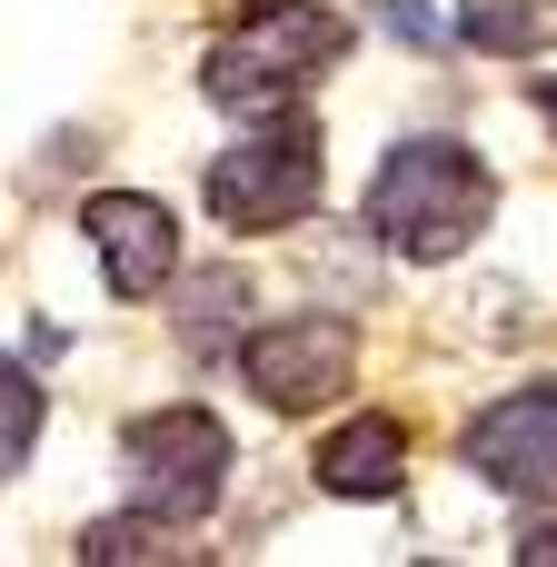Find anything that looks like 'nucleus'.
Wrapping results in <instances>:
<instances>
[{"label": "nucleus", "mask_w": 557, "mask_h": 567, "mask_svg": "<svg viewBox=\"0 0 557 567\" xmlns=\"http://www.w3.org/2000/svg\"><path fill=\"white\" fill-rule=\"evenodd\" d=\"M229 468H239V449H229V429H219L199 399L140 409V419L120 429V488H130V508H149V518H169V528H199V518L229 498Z\"/></svg>", "instance_id": "20e7f679"}, {"label": "nucleus", "mask_w": 557, "mask_h": 567, "mask_svg": "<svg viewBox=\"0 0 557 567\" xmlns=\"http://www.w3.org/2000/svg\"><path fill=\"white\" fill-rule=\"evenodd\" d=\"M169 538H179L169 518H149V508H120V518H90L70 558H90V567H130V558H169Z\"/></svg>", "instance_id": "9b49d317"}, {"label": "nucleus", "mask_w": 557, "mask_h": 567, "mask_svg": "<svg viewBox=\"0 0 557 567\" xmlns=\"http://www.w3.org/2000/svg\"><path fill=\"white\" fill-rule=\"evenodd\" d=\"M349 50H359V30L329 0H249L199 50V100L229 110V120H289Z\"/></svg>", "instance_id": "f03ea898"}, {"label": "nucleus", "mask_w": 557, "mask_h": 567, "mask_svg": "<svg viewBox=\"0 0 557 567\" xmlns=\"http://www.w3.org/2000/svg\"><path fill=\"white\" fill-rule=\"evenodd\" d=\"M458 468H468L478 488H498V498H538V488H557V369L498 389V399L458 429Z\"/></svg>", "instance_id": "423d86ee"}, {"label": "nucleus", "mask_w": 557, "mask_h": 567, "mask_svg": "<svg viewBox=\"0 0 557 567\" xmlns=\"http://www.w3.org/2000/svg\"><path fill=\"white\" fill-rule=\"evenodd\" d=\"M229 369H239V389H249L259 409L309 419V409H329V399L359 379V329L329 319V309H289V319H259V329L229 349Z\"/></svg>", "instance_id": "39448f33"}, {"label": "nucleus", "mask_w": 557, "mask_h": 567, "mask_svg": "<svg viewBox=\"0 0 557 567\" xmlns=\"http://www.w3.org/2000/svg\"><path fill=\"white\" fill-rule=\"evenodd\" d=\"M369 10H379L399 40H419V50H448V20H439L429 0H369Z\"/></svg>", "instance_id": "4468645a"}, {"label": "nucleus", "mask_w": 557, "mask_h": 567, "mask_svg": "<svg viewBox=\"0 0 557 567\" xmlns=\"http://www.w3.org/2000/svg\"><path fill=\"white\" fill-rule=\"evenodd\" d=\"M40 419H50V389H40L30 369H10V399H0V468H10V478L40 458Z\"/></svg>", "instance_id": "f8f14e48"}, {"label": "nucleus", "mask_w": 557, "mask_h": 567, "mask_svg": "<svg viewBox=\"0 0 557 567\" xmlns=\"http://www.w3.org/2000/svg\"><path fill=\"white\" fill-rule=\"evenodd\" d=\"M528 110H538V120L557 130V70H538V80H528Z\"/></svg>", "instance_id": "2eb2a0df"}, {"label": "nucleus", "mask_w": 557, "mask_h": 567, "mask_svg": "<svg viewBox=\"0 0 557 567\" xmlns=\"http://www.w3.org/2000/svg\"><path fill=\"white\" fill-rule=\"evenodd\" d=\"M369 239L409 269H448L458 249H478V229L498 219V169L458 140V130H409L389 140V159L369 169V199H359Z\"/></svg>", "instance_id": "f257e3e1"}, {"label": "nucleus", "mask_w": 557, "mask_h": 567, "mask_svg": "<svg viewBox=\"0 0 557 567\" xmlns=\"http://www.w3.org/2000/svg\"><path fill=\"white\" fill-rule=\"evenodd\" d=\"M319 189H329V150H319V130L289 110V120H239V140L209 159V179H199V199H209V219L219 229H239V239H269V229H299L309 209H319Z\"/></svg>", "instance_id": "7ed1b4c3"}, {"label": "nucleus", "mask_w": 557, "mask_h": 567, "mask_svg": "<svg viewBox=\"0 0 557 567\" xmlns=\"http://www.w3.org/2000/svg\"><path fill=\"white\" fill-rule=\"evenodd\" d=\"M458 40L488 60H538L557 50V0H458Z\"/></svg>", "instance_id": "9d476101"}, {"label": "nucleus", "mask_w": 557, "mask_h": 567, "mask_svg": "<svg viewBox=\"0 0 557 567\" xmlns=\"http://www.w3.org/2000/svg\"><path fill=\"white\" fill-rule=\"evenodd\" d=\"M80 239L110 279V299H149L179 279V209L149 189H90L80 199Z\"/></svg>", "instance_id": "0eeeda50"}, {"label": "nucleus", "mask_w": 557, "mask_h": 567, "mask_svg": "<svg viewBox=\"0 0 557 567\" xmlns=\"http://www.w3.org/2000/svg\"><path fill=\"white\" fill-rule=\"evenodd\" d=\"M508 558H518V567H557V488L518 508V548H508Z\"/></svg>", "instance_id": "ddd939ff"}, {"label": "nucleus", "mask_w": 557, "mask_h": 567, "mask_svg": "<svg viewBox=\"0 0 557 567\" xmlns=\"http://www.w3.org/2000/svg\"><path fill=\"white\" fill-rule=\"evenodd\" d=\"M309 478H319L329 498H349V508H379V498L409 488V429H399L389 409H359V419H339V429L309 449Z\"/></svg>", "instance_id": "6e6552de"}, {"label": "nucleus", "mask_w": 557, "mask_h": 567, "mask_svg": "<svg viewBox=\"0 0 557 567\" xmlns=\"http://www.w3.org/2000/svg\"><path fill=\"white\" fill-rule=\"evenodd\" d=\"M169 319H179V349H189V359L239 349V339H249V269H239V259H219V269L169 279Z\"/></svg>", "instance_id": "1a4fd4ad"}]
</instances>
